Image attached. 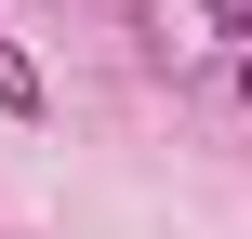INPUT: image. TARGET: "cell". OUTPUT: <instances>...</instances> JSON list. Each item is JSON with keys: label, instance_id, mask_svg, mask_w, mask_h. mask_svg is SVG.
<instances>
[{"label": "cell", "instance_id": "cell-2", "mask_svg": "<svg viewBox=\"0 0 252 239\" xmlns=\"http://www.w3.org/2000/svg\"><path fill=\"white\" fill-rule=\"evenodd\" d=\"M199 13H213V27H226V40H252V0H199Z\"/></svg>", "mask_w": 252, "mask_h": 239}, {"label": "cell", "instance_id": "cell-3", "mask_svg": "<svg viewBox=\"0 0 252 239\" xmlns=\"http://www.w3.org/2000/svg\"><path fill=\"white\" fill-rule=\"evenodd\" d=\"M239 106H252V40H239Z\"/></svg>", "mask_w": 252, "mask_h": 239}, {"label": "cell", "instance_id": "cell-1", "mask_svg": "<svg viewBox=\"0 0 252 239\" xmlns=\"http://www.w3.org/2000/svg\"><path fill=\"white\" fill-rule=\"evenodd\" d=\"M0 120H40V67H27L13 40H0Z\"/></svg>", "mask_w": 252, "mask_h": 239}]
</instances>
